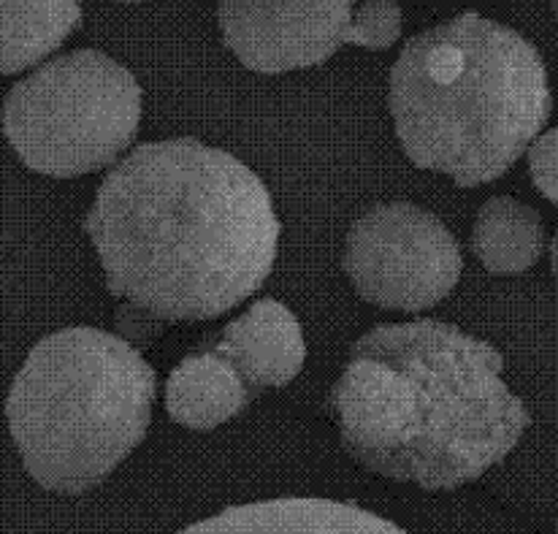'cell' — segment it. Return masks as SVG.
<instances>
[{"instance_id":"9a60e30c","label":"cell","mask_w":558,"mask_h":534,"mask_svg":"<svg viewBox=\"0 0 558 534\" xmlns=\"http://www.w3.org/2000/svg\"><path fill=\"white\" fill-rule=\"evenodd\" d=\"M122 3H138V0H122Z\"/></svg>"},{"instance_id":"30bf717a","label":"cell","mask_w":558,"mask_h":534,"mask_svg":"<svg viewBox=\"0 0 558 534\" xmlns=\"http://www.w3.org/2000/svg\"><path fill=\"white\" fill-rule=\"evenodd\" d=\"M250 388L233 364L220 353H193L171 372L166 386V410L187 428H215L242 413Z\"/></svg>"},{"instance_id":"8992f818","label":"cell","mask_w":558,"mask_h":534,"mask_svg":"<svg viewBox=\"0 0 558 534\" xmlns=\"http://www.w3.org/2000/svg\"><path fill=\"white\" fill-rule=\"evenodd\" d=\"M342 264L361 299L401 313H421L448 299L464 269L459 242L445 222L407 202L359 217Z\"/></svg>"},{"instance_id":"7a4b0ae2","label":"cell","mask_w":558,"mask_h":534,"mask_svg":"<svg viewBox=\"0 0 558 534\" xmlns=\"http://www.w3.org/2000/svg\"><path fill=\"white\" fill-rule=\"evenodd\" d=\"M501 369L499 350L450 323L372 328L331 391L344 450L369 472L428 491L477 481L529 426Z\"/></svg>"},{"instance_id":"4fadbf2b","label":"cell","mask_w":558,"mask_h":534,"mask_svg":"<svg viewBox=\"0 0 558 534\" xmlns=\"http://www.w3.org/2000/svg\"><path fill=\"white\" fill-rule=\"evenodd\" d=\"M401 36V5L396 0H366L353 11L344 44L366 49H388Z\"/></svg>"},{"instance_id":"7c38bea8","label":"cell","mask_w":558,"mask_h":534,"mask_svg":"<svg viewBox=\"0 0 558 534\" xmlns=\"http://www.w3.org/2000/svg\"><path fill=\"white\" fill-rule=\"evenodd\" d=\"M545 247L543 217L534 207L510 196H494L477 213L472 250L494 275H523Z\"/></svg>"},{"instance_id":"ba28073f","label":"cell","mask_w":558,"mask_h":534,"mask_svg":"<svg viewBox=\"0 0 558 534\" xmlns=\"http://www.w3.org/2000/svg\"><path fill=\"white\" fill-rule=\"evenodd\" d=\"M215 353L231 361L247 386L277 388L299 375L306 348L295 315L275 299H264L228 323Z\"/></svg>"},{"instance_id":"8fae6325","label":"cell","mask_w":558,"mask_h":534,"mask_svg":"<svg viewBox=\"0 0 558 534\" xmlns=\"http://www.w3.org/2000/svg\"><path fill=\"white\" fill-rule=\"evenodd\" d=\"M82 20V0H0V74H20L54 52Z\"/></svg>"},{"instance_id":"5bb4252c","label":"cell","mask_w":558,"mask_h":534,"mask_svg":"<svg viewBox=\"0 0 558 534\" xmlns=\"http://www.w3.org/2000/svg\"><path fill=\"white\" fill-rule=\"evenodd\" d=\"M529 171L537 191L548 202H556V131H548L529 144Z\"/></svg>"},{"instance_id":"277c9868","label":"cell","mask_w":558,"mask_h":534,"mask_svg":"<svg viewBox=\"0 0 558 534\" xmlns=\"http://www.w3.org/2000/svg\"><path fill=\"white\" fill-rule=\"evenodd\" d=\"M153 402L155 372L131 342L98 328H63L31 350L5 418L33 481L82 494L142 442Z\"/></svg>"},{"instance_id":"5b68a950","label":"cell","mask_w":558,"mask_h":534,"mask_svg":"<svg viewBox=\"0 0 558 534\" xmlns=\"http://www.w3.org/2000/svg\"><path fill=\"white\" fill-rule=\"evenodd\" d=\"M142 120V87L98 49L38 65L3 101V133L38 174L82 177L120 158Z\"/></svg>"},{"instance_id":"52a82bcc","label":"cell","mask_w":558,"mask_h":534,"mask_svg":"<svg viewBox=\"0 0 558 534\" xmlns=\"http://www.w3.org/2000/svg\"><path fill=\"white\" fill-rule=\"evenodd\" d=\"M355 0H220L222 41L244 69L284 74L331 58Z\"/></svg>"},{"instance_id":"6da1fadb","label":"cell","mask_w":558,"mask_h":534,"mask_svg":"<svg viewBox=\"0 0 558 534\" xmlns=\"http://www.w3.org/2000/svg\"><path fill=\"white\" fill-rule=\"evenodd\" d=\"M85 231L106 288L125 299L117 326L131 342L242 304L269 277L279 242L260 177L195 138L142 144L120 160Z\"/></svg>"},{"instance_id":"9c48e42d","label":"cell","mask_w":558,"mask_h":534,"mask_svg":"<svg viewBox=\"0 0 558 534\" xmlns=\"http://www.w3.org/2000/svg\"><path fill=\"white\" fill-rule=\"evenodd\" d=\"M182 534H407L401 526L331 499H269L236 505Z\"/></svg>"},{"instance_id":"3957f363","label":"cell","mask_w":558,"mask_h":534,"mask_svg":"<svg viewBox=\"0 0 558 534\" xmlns=\"http://www.w3.org/2000/svg\"><path fill=\"white\" fill-rule=\"evenodd\" d=\"M550 107L537 49L480 14H459L410 38L390 69V114L407 158L464 187L512 169Z\"/></svg>"}]
</instances>
